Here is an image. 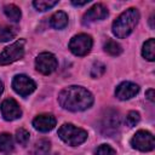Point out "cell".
<instances>
[{"label":"cell","instance_id":"cell-15","mask_svg":"<svg viewBox=\"0 0 155 155\" xmlns=\"http://www.w3.org/2000/svg\"><path fill=\"white\" fill-rule=\"evenodd\" d=\"M142 56L150 62L155 59V40L154 39H149L148 41L144 42L142 48Z\"/></svg>","mask_w":155,"mask_h":155},{"label":"cell","instance_id":"cell-23","mask_svg":"<svg viewBox=\"0 0 155 155\" xmlns=\"http://www.w3.org/2000/svg\"><path fill=\"white\" fill-rule=\"evenodd\" d=\"M105 71V65L101 62H94L92 68H91V76L92 78H99L104 74Z\"/></svg>","mask_w":155,"mask_h":155},{"label":"cell","instance_id":"cell-8","mask_svg":"<svg viewBox=\"0 0 155 155\" xmlns=\"http://www.w3.org/2000/svg\"><path fill=\"white\" fill-rule=\"evenodd\" d=\"M12 87L16 93H18L22 97H27L30 93H33L36 88V84L27 75L19 74L16 75L12 80Z\"/></svg>","mask_w":155,"mask_h":155},{"label":"cell","instance_id":"cell-24","mask_svg":"<svg viewBox=\"0 0 155 155\" xmlns=\"http://www.w3.org/2000/svg\"><path fill=\"white\" fill-rule=\"evenodd\" d=\"M139 119H140L139 113L136 111V110H132V111H130V113L127 114V116H126V125H127L128 127H133V126H136V125L139 122Z\"/></svg>","mask_w":155,"mask_h":155},{"label":"cell","instance_id":"cell-11","mask_svg":"<svg viewBox=\"0 0 155 155\" xmlns=\"http://www.w3.org/2000/svg\"><path fill=\"white\" fill-rule=\"evenodd\" d=\"M108 16V8L103 4H96L93 5L82 17V24H90L94 21L104 19Z\"/></svg>","mask_w":155,"mask_h":155},{"label":"cell","instance_id":"cell-29","mask_svg":"<svg viewBox=\"0 0 155 155\" xmlns=\"http://www.w3.org/2000/svg\"><path fill=\"white\" fill-rule=\"evenodd\" d=\"M46 155H48V154H46ZM51 155H58V154H56V153H54V154H51Z\"/></svg>","mask_w":155,"mask_h":155},{"label":"cell","instance_id":"cell-21","mask_svg":"<svg viewBox=\"0 0 155 155\" xmlns=\"http://www.w3.org/2000/svg\"><path fill=\"white\" fill-rule=\"evenodd\" d=\"M58 4L57 0H36L33 2L34 7L38 10V11H46V10H50L52 8L53 6H56Z\"/></svg>","mask_w":155,"mask_h":155},{"label":"cell","instance_id":"cell-20","mask_svg":"<svg viewBox=\"0 0 155 155\" xmlns=\"http://www.w3.org/2000/svg\"><path fill=\"white\" fill-rule=\"evenodd\" d=\"M104 51L110 56H119L122 52V48H121L120 44H117L116 41H114L111 39H108L104 44Z\"/></svg>","mask_w":155,"mask_h":155},{"label":"cell","instance_id":"cell-27","mask_svg":"<svg viewBox=\"0 0 155 155\" xmlns=\"http://www.w3.org/2000/svg\"><path fill=\"white\" fill-rule=\"evenodd\" d=\"M88 2H90V0H85V1H75V0H73V1H71V4H73L74 6H84V5L88 4Z\"/></svg>","mask_w":155,"mask_h":155},{"label":"cell","instance_id":"cell-25","mask_svg":"<svg viewBox=\"0 0 155 155\" xmlns=\"http://www.w3.org/2000/svg\"><path fill=\"white\" fill-rule=\"evenodd\" d=\"M94 155H115V149L108 144H102L96 149Z\"/></svg>","mask_w":155,"mask_h":155},{"label":"cell","instance_id":"cell-26","mask_svg":"<svg viewBox=\"0 0 155 155\" xmlns=\"http://www.w3.org/2000/svg\"><path fill=\"white\" fill-rule=\"evenodd\" d=\"M145 94H147V98H148L150 102H154V90H153V88L148 90Z\"/></svg>","mask_w":155,"mask_h":155},{"label":"cell","instance_id":"cell-19","mask_svg":"<svg viewBox=\"0 0 155 155\" xmlns=\"http://www.w3.org/2000/svg\"><path fill=\"white\" fill-rule=\"evenodd\" d=\"M16 35H17V30H16V28H12V27H8V25L0 24V41H1V42L10 41V40L13 39Z\"/></svg>","mask_w":155,"mask_h":155},{"label":"cell","instance_id":"cell-18","mask_svg":"<svg viewBox=\"0 0 155 155\" xmlns=\"http://www.w3.org/2000/svg\"><path fill=\"white\" fill-rule=\"evenodd\" d=\"M50 147L51 143L47 139H40L34 144V148L31 150V153L34 155H46L50 151Z\"/></svg>","mask_w":155,"mask_h":155},{"label":"cell","instance_id":"cell-6","mask_svg":"<svg viewBox=\"0 0 155 155\" xmlns=\"http://www.w3.org/2000/svg\"><path fill=\"white\" fill-rule=\"evenodd\" d=\"M132 148L139 150V151H151L155 148V140L154 136L144 130H140L136 132V134L131 139Z\"/></svg>","mask_w":155,"mask_h":155},{"label":"cell","instance_id":"cell-13","mask_svg":"<svg viewBox=\"0 0 155 155\" xmlns=\"http://www.w3.org/2000/svg\"><path fill=\"white\" fill-rule=\"evenodd\" d=\"M33 126L40 132H48L56 126V117L52 114H41L33 120Z\"/></svg>","mask_w":155,"mask_h":155},{"label":"cell","instance_id":"cell-10","mask_svg":"<svg viewBox=\"0 0 155 155\" xmlns=\"http://www.w3.org/2000/svg\"><path fill=\"white\" fill-rule=\"evenodd\" d=\"M0 110L2 117L7 121H13L22 116V109L13 98L5 99L0 105Z\"/></svg>","mask_w":155,"mask_h":155},{"label":"cell","instance_id":"cell-2","mask_svg":"<svg viewBox=\"0 0 155 155\" xmlns=\"http://www.w3.org/2000/svg\"><path fill=\"white\" fill-rule=\"evenodd\" d=\"M139 19V12L134 7H130L126 11H124L113 23L111 30L113 34L119 39L127 38L134 29L136 24Z\"/></svg>","mask_w":155,"mask_h":155},{"label":"cell","instance_id":"cell-5","mask_svg":"<svg viewBox=\"0 0 155 155\" xmlns=\"http://www.w3.org/2000/svg\"><path fill=\"white\" fill-rule=\"evenodd\" d=\"M92 38L87 34H78L69 41V50L79 57L86 56L92 48Z\"/></svg>","mask_w":155,"mask_h":155},{"label":"cell","instance_id":"cell-7","mask_svg":"<svg viewBox=\"0 0 155 155\" xmlns=\"http://www.w3.org/2000/svg\"><path fill=\"white\" fill-rule=\"evenodd\" d=\"M57 65H58L57 58L54 57V54L50 52H42L35 58V68L39 73L44 75H48L53 73L57 69Z\"/></svg>","mask_w":155,"mask_h":155},{"label":"cell","instance_id":"cell-22","mask_svg":"<svg viewBox=\"0 0 155 155\" xmlns=\"http://www.w3.org/2000/svg\"><path fill=\"white\" fill-rule=\"evenodd\" d=\"M29 132L27 131V130H24V128H19V130H17L16 131V140H17V143L18 144H21V145H27L28 144V142H29Z\"/></svg>","mask_w":155,"mask_h":155},{"label":"cell","instance_id":"cell-9","mask_svg":"<svg viewBox=\"0 0 155 155\" xmlns=\"http://www.w3.org/2000/svg\"><path fill=\"white\" fill-rule=\"evenodd\" d=\"M119 127H120L119 113L115 110L107 111V115H104L103 120H102V126H101L102 133L108 136V137H113L117 132Z\"/></svg>","mask_w":155,"mask_h":155},{"label":"cell","instance_id":"cell-4","mask_svg":"<svg viewBox=\"0 0 155 155\" xmlns=\"http://www.w3.org/2000/svg\"><path fill=\"white\" fill-rule=\"evenodd\" d=\"M24 45L25 40L18 39L10 46L5 47L4 51L0 53V65H7L21 59L24 56Z\"/></svg>","mask_w":155,"mask_h":155},{"label":"cell","instance_id":"cell-3","mask_svg":"<svg viewBox=\"0 0 155 155\" xmlns=\"http://www.w3.org/2000/svg\"><path fill=\"white\" fill-rule=\"evenodd\" d=\"M58 136L64 143L71 147L80 145L87 139V132L74 126L73 124H63L58 128Z\"/></svg>","mask_w":155,"mask_h":155},{"label":"cell","instance_id":"cell-14","mask_svg":"<svg viewBox=\"0 0 155 155\" xmlns=\"http://www.w3.org/2000/svg\"><path fill=\"white\" fill-rule=\"evenodd\" d=\"M68 24V15L63 11L54 12L50 18V25L54 29H63Z\"/></svg>","mask_w":155,"mask_h":155},{"label":"cell","instance_id":"cell-17","mask_svg":"<svg viewBox=\"0 0 155 155\" xmlns=\"http://www.w3.org/2000/svg\"><path fill=\"white\" fill-rule=\"evenodd\" d=\"M13 150V139L10 133H0V151L10 153Z\"/></svg>","mask_w":155,"mask_h":155},{"label":"cell","instance_id":"cell-28","mask_svg":"<svg viewBox=\"0 0 155 155\" xmlns=\"http://www.w3.org/2000/svg\"><path fill=\"white\" fill-rule=\"evenodd\" d=\"M2 91H4V84L0 81V94L2 93Z\"/></svg>","mask_w":155,"mask_h":155},{"label":"cell","instance_id":"cell-1","mask_svg":"<svg viewBox=\"0 0 155 155\" xmlns=\"http://www.w3.org/2000/svg\"><path fill=\"white\" fill-rule=\"evenodd\" d=\"M58 102L61 107L67 110L82 111L93 104V96L81 86H68L59 92Z\"/></svg>","mask_w":155,"mask_h":155},{"label":"cell","instance_id":"cell-12","mask_svg":"<svg viewBox=\"0 0 155 155\" xmlns=\"http://www.w3.org/2000/svg\"><path fill=\"white\" fill-rule=\"evenodd\" d=\"M138 92H139V86L137 84L125 81V82H121L116 87L115 96L121 101H126V99H130V98L134 97Z\"/></svg>","mask_w":155,"mask_h":155},{"label":"cell","instance_id":"cell-16","mask_svg":"<svg viewBox=\"0 0 155 155\" xmlns=\"http://www.w3.org/2000/svg\"><path fill=\"white\" fill-rule=\"evenodd\" d=\"M4 13H5V16H6L10 21H12V22H18V21L21 19V17H22V12H21L19 7H17V6L13 5V4L6 5V6L4 7Z\"/></svg>","mask_w":155,"mask_h":155}]
</instances>
